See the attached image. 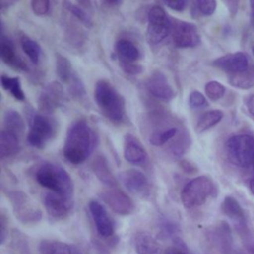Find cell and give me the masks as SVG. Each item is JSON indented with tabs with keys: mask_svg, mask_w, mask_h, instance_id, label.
I'll return each mask as SVG.
<instances>
[{
	"mask_svg": "<svg viewBox=\"0 0 254 254\" xmlns=\"http://www.w3.org/2000/svg\"><path fill=\"white\" fill-rule=\"evenodd\" d=\"M96 145V135L84 119L75 120L68 128L63 148L65 160L72 165L82 164Z\"/></svg>",
	"mask_w": 254,
	"mask_h": 254,
	"instance_id": "6da1fadb",
	"label": "cell"
},
{
	"mask_svg": "<svg viewBox=\"0 0 254 254\" xmlns=\"http://www.w3.org/2000/svg\"><path fill=\"white\" fill-rule=\"evenodd\" d=\"M94 101L100 112L111 122L120 123L125 117V100L113 84L105 79L95 83Z\"/></svg>",
	"mask_w": 254,
	"mask_h": 254,
	"instance_id": "7a4b0ae2",
	"label": "cell"
},
{
	"mask_svg": "<svg viewBox=\"0 0 254 254\" xmlns=\"http://www.w3.org/2000/svg\"><path fill=\"white\" fill-rule=\"evenodd\" d=\"M37 183L57 194L73 197V183L69 174L60 165L46 162L35 172Z\"/></svg>",
	"mask_w": 254,
	"mask_h": 254,
	"instance_id": "3957f363",
	"label": "cell"
},
{
	"mask_svg": "<svg viewBox=\"0 0 254 254\" xmlns=\"http://www.w3.org/2000/svg\"><path fill=\"white\" fill-rule=\"evenodd\" d=\"M225 152L230 163L247 168L254 161V138L248 134L231 136L226 141Z\"/></svg>",
	"mask_w": 254,
	"mask_h": 254,
	"instance_id": "277c9868",
	"label": "cell"
},
{
	"mask_svg": "<svg viewBox=\"0 0 254 254\" xmlns=\"http://www.w3.org/2000/svg\"><path fill=\"white\" fill-rule=\"evenodd\" d=\"M214 185L210 178L198 176L188 182L181 191V200L186 208L202 205L212 194Z\"/></svg>",
	"mask_w": 254,
	"mask_h": 254,
	"instance_id": "5b68a950",
	"label": "cell"
},
{
	"mask_svg": "<svg viewBox=\"0 0 254 254\" xmlns=\"http://www.w3.org/2000/svg\"><path fill=\"white\" fill-rule=\"evenodd\" d=\"M147 20L146 37L150 45L162 43L172 33V19L162 6L153 5L147 13Z\"/></svg>",
	"mask_w": 254,
	"mask_h": 254,
	"instance_id": "8992f818",
	"label": "cell"
},
{
	"mask_svg": "<svg viewBox=\"0 0 254 254\" xmlns=\"http://www.w3.org/2000/svg\"><path fill=\"white\" fill-rule=\"evenodd\" d=\"M27 142L37 149H43L55 136V123L47 115L31 112Z\"/></svg>",
	"mask_w": 254,
	"mask_h": 254,
	"instance_id": "52a82bcc",
	"label": "cell"
},
{
	"mask_svg": "<svg viewBox=\"0 0 254 254\" xmlns=\"http://www.w3.org/2000/svg\"><path fill=\"white\" fill-rule=\"evenodd\" d=\"M8 197L15 216L23 223L38 222L42 218L41 209L34 201L22 190H4Z\"/></svg>",
	"mask_w": 254,
	"mask_h": 254,
	"instance_id": "ba28073f",
	"label": "cell"
},
{
	"mask_svg": "<svg viewBox=\"0 0 254 254\" xmlns=\"http://www.w3.org/2000/svg\"><path fill=\"white\" fill-rule=\"evenodd\" d=\"M172 38L175 47L193 48L200 43V36L194 24L178 19H172Z\"/></svg>",
	"mask_w": 254,
	"mask_h": 254,
	"instance_id": "9c48e42d",
	"label": "cell"
},
{
	"mask_svg": "<svg viewBox=\"0 0 254 254\" xmlns=\"http://www.w3.org/2000/svg\"><path fill=\"white\" fill-rule=\"evenodd\" d=\"M64 100V88L59 81L48 83L40 92L38 97V107L42 114H52L61 107Z\"/></svg>",
	"mask_w": 254,
	"mask_h": 254,
	"instance_id": "30bf717a",
	"label": "cell"
},
{
	"mask_svg": "<svg viewBox=\"0 0 254 254\" xmlns=\"http://www.w3.org/2000/svg\"><path fill=\"white\" fill-rule=\"evenodd\" d=\"M101 199L119 215H130L135 210V203L132 198L123 190L111 188L100 193Z\"/></svg>",
	"mask_w": 254,
	"mask_h": 254,
	"instance_id": "8fae6325",
	"label": "cell"
},
{
	"mask_svg": "<svg viewBox=\"0 0 254 254\" xmlns=\"http://www.w3.org/2000/svg\"><path fill=\"white\" fill-rule=\"evenodd\" d=\"M146 89L155 98L168 102L175 98L176 92L169 83L167 76L161 70H154L145 82Z\"/></svg>",
	"mask_w": 254,
	"mask_h": 254,
	"instance_id": "7c38bea8",
	"label": "cell"
},
{
	"mask_svg": "<svg viewBox=\"0 0 254 254\" xmlns=\"http://www.w3.org/2000/svg\"><path fill=\"white\" fill-rule=\"evenodd\" d=\"M123 186L132 193L141 197L150 194L151 186L147 177L137 169H128L119 175Z\"/></svg>",
	"mask_w": 254,
	"mask_h": 254,
	"instance_id": "4fadbf2b",
	"label": "cell"
},
{
	"mask_svg": "<svg viewBox=\"0 0 254 254\" xmlns=\"http://www.w3.org/2000/svg\"><path fill=\"white\" fill-rule=\"evenodd\" d=\"M44 205L50 216L60 219L66 216L73 207V197H66L47 191L43 197Z\"/></svg>",
	"mask_w": 254,
	"mask_h": 254,
	"instance_id": "5bb4252c",
	"label": "cell"
},
{
	"mask_svg": "<svg viewBox=\"0 0 254 254\" xmlns=\"http://www.w3.org/2000/svg\"><path fill=\"white\" fill-rule=\"evenodd\" d=\"M124 159L132 165H144L148 161V153L141 141L133 134L127 133L123 138Z\"/></svg>",
	"mask_w": 254,
	"mask_h": 254,
	"instance_id": "9a60e30c",
	"label": "cell"
},
{
	"mask_svg": "<svg viewBox=\"0 0 254 254\" xmlns=\"http://www.w3.org/2000/svg\"><path fill=\"white\" fill-rule=\"evenodd\" d=\"M0 57L5 64L9 65L14 69H17L20 71L29 70L27 64L17 54L14 43L10 38H8L4 34L3 30H1V36H0Z\"/></svg>",
	"mask_w": 254,
	"mask_h": 254,
	"instance_id": "2e32d148",
	"label": "cell"
},
{
	"mask_svg": "<svg viewBox=\"0 0 254 254\" xmlns=\"http://www.w3.org/2000/svg\"><path fill=\"white\" fill-rule=\"evenodd\" d=\"M212 65L227 72L228 74L241 72L249 67L247 56L242 52L224 55L214 60L212 62Z\"/></svg>",
	"mask_w": 254,
	"mask_h": 254,
	"instance_id": "e0dca14e",
	"label": "cell"
},
{
	"mask_svg": "<svg viewBox=\"0 0 254 254\" xmlns=\"http://www.w3.org/2000/svg\"><path fill=\"white\" fill-rule=\"evenodd\" d=\"M88 208L99 235L102 237L111 236L114 232V225L105 207L99 201L93 199L89 201Z\"/></svg>",
	"mask_w": 254,
	"mask_h": 254,
	"instance_id": "ac0fdd59",
	"label": "cell"
},
{
	"mask_svg": "<svg viewBox=\"0 0 254 254\" xmlns=\"http://www.w3.org/2000/svg\"><path fill=\"white\" fill-rule=\"evenodd\" d=\"M56 72L59 78L67 85L68 90H72L83 83L69 60L59 53L56 54Z\"/></svg>",
	"mask_w": 254,
	"mask_h": 254,
	"instance_id": "d6986e66",
	"label": "cell"
},
{
	"mask_svg": "<svg viewBox=\"0 0 254 254\" xmlns=\"http://www.w3.org/2000/svg\"><path fill=\"white\" fill-rule=\"evenodd\" d=\"M91 170L96 178L110 189L117 187L118 181L112 174L108 161L103 155H97L93 159L91 163Z\"/></svg>",
	"mask_w": 254,
	"mask_h": 254,
	"instance_id": "ffe728a7",
	"label": "cell"
},
{
	"mask_svg": "<svg viewBox=\"0 0 254 254\" xmlns=\"http://www.w3.org/2000/svg\"><path fill=\"white\" fill-rule=\"evenodd\" d=\"M182 131L179 129V126L169 123L166 127L165 123H161L159 128L155 129L149 135V143L155 147H161L167 143L173 141Z\"/></svg>",
	"mask_w": 254,
	"mask_h": 254,
	"instance_id": "44dd1931",
	"label": "cell"
},
{
	"mask_svg": "<svg viewBox=\"0 0 254 254\" xmlns=\"http://www.w3.org/2000/svg\"><path fill=\"white\" fill-rule=\"evenodd\" d=\"M115 53L118 62L137 63L141 58V53L138 47L129 39L121 38L115 43Z\"/></svg>",
	"mask_w": 254,
	"mask_h": 254,
	"instance_id": "7402d4cb",
	"label": "cell"
},
{
	"mask_svg": "<svg viewBox=\"0 0 254 254\" xmlns=\"http://www.w3.org/2000/svg\"><path fill=\"white\" fill-rule=\"evenodd\" d=\"M134 246L137 254H162L159 242L146 231H140L135 234Z\"/></svg>",
	"mask_w": 254,
	"mask_h": 254,
	"instance_id": "603a6c76",
	"label": "cell"
},
{
	"mask_svg": "<svg viewBox=\"0 0 254 254\" xmlns=\"http://www.w3.org/2000/svg\"><path fill=\"white\" fill-rule=\"evenodd\" d=\"M20 151V140L19 136L2 129L0 132V158L3 160L5 158L14 156Z\"/></svg>",
	"mask_w": 254,
	"mask_h": 254,
	"instance_id": "cb8c5ba5",
	"label": "cell"
},
{
	"mask_svg": "<svg viewBox=\"0 0 254 254\" xmlns=\"http://www.w3.org/2000/svg\"><path fill=\"white\" fill-rule=\"evenodd\" d=\"M3 129L21 136L25 131V122L22 115L15 109H7L3 116Z\"/></svg>",
	"mask_w": 254,
	"mask_h": 254,
	"instance_id": "d4e9b609",
	"label": "cell"
},
{
	"mask_svg": "<svg viewBox=\"0 0 254 254\" xmlns=\"http://www.w3.org/2000/svg\"><path fill=\"white\" fill-rule=\"evenodd\" d=\"M38 250L40 254H72L69 244L53 239L42 240L39 243Z\"/></svg>",
	"mask_w": 254,
	"mask_h": 254,
	"instance_id": "484cf974",
	"label": "cell"
},
{
	"mask_svg": "<svg viewBox=\"0 0 254 254\" xmlns=\"http://www.w3.org/2000/svg\"><path fill=\"white\" fill-rule=\"evenodd\" d=\"M228 82L240 89H248L254 86V67H248L241 72L228 74Z\"/></svg>",
	"mask_w": 254,
	"mask_h": 254,
	"instance_id": "4316f807",
	"label": "cell"
},
{
	"mask_svg": "<svg viewBox=\"0 0 254 254\" xmlns=\"http://www.w3.org/2000/svg\"><path fill=\"white\" fill-rule=\"evenodd\" d=\"M223 118V112L218 109H213L204 112L197 120L195 125V130L197 133L205 132L206 130L212 128Z\"/></svg>",
	"mask_w": 254,
	"mask_h": 254,
	"instance_id": "83f0119b",
	"label": "cell"
},
{
	"mask_svg": "<svg viewBox=\"0 0 254 254\" xmlns=\"http://www.w3.org/2000/svg\"><path fill=\"white\" fill-rule=\"evenodd\" d=\"M191 144V139L187 131L181 132L171 143L169 152L173 158L180 159L188 151Z\"/></svg>",
	"mask_w": 254,
	"mask_h": 254,
	"instance_id": "f1b7e54d",
	"label": "cell"
},
{
	"mask_svg": "<svg viewBox=\"0 0 254 254\" xmlns=\"http://www.w3.org/2000/svg\"><path fill=\"white\" fill-rule=\"evenodd\" d=\"M222 212L237 222H242L244 220V212L239 202L232 196H225L221 203Z\"/></svg>",
	"mask_w": 254,
	"mask_h": 254,
	"instance_id": "f546056e",
	"label": "cell"
},
{
	"mask_svg": "<svg viewBox=\"0 0 254 254\" xmlns=\"http://www.w3.org/2000/svg\"><path fill=\"white\" fill-rule=\"evenodd\" d=\"M20 45L23 50V52L27 55V57L30 59V61L37 64L40 61L41 57V47L40 45L33 40L32 38L28 37L27 35H21L20 37Z\"/></svg>",
	"mask_w": 254,
	"mask_h": 254,
	"instance_id": "4dcf8cb0",
	"label": "cell"
},
{
	"mask_svg": "<svg viewBox=\"0 0 254 254\" xmlns=\"http://www.w3.org/2000/svg\"><path fill=\"white\" fill-rule=\"evenodd\" d=\"M1 85L4 90L9 91L11 95L16 98L17 100H24L25 99V93L21 86V81L19 77L15 76H9L6 74L1 75Z\"/></svg>",
	"mask_w": 254,
	"mask_h": 254,
	"instance_id": "1f68e13d",
	"label": "cell"
},
{
	"mask_svg": "<svg viewBox=\"0 0 254 254\" xmlns=\"http://www.w3.org/2000/svg\"><path fill=\"white\" fill-rule=\"evenodd\" d=\"M63 6L65 8V10H67L70 14H72L78 21H80L86 27H92L93 22L90 16L86 13V11L80 5L71 1H64Z\"/></svg>",
	"mask_w": 254,
	"mask_h": 254,
	"instance_id": "d6a6232c",
	"label": "cell"
},
{
	"mask_svg": "<svg viewBox=\"0 0 254 254\" xmlns=\"http://www.w3.org/2000/svg\"><path fill=\"white\" fill-rule=\"evenodd\" d=\"M204 91H205L206 96L209 99L216 101V100L220 99L221 97H223V95L225 93V87L220 82L211 80L205 84Z\"/></svg>",
	"mask_w": 254,
	"mask_h": 254,
	"instance_id": "836d02e7",
	"label": "cell"
},
{
	"mask_svg": "<svg viewBox=\"0 0 254 254\" xmlns=\"http://www.w3.org/2000/svg\"><path fill=\"white\" fill-rule=\"evenodd\" d=\"M65 37H66V41H68V43L72 46H75L77 49L79 47H81V45L83 44V33L80 31L79 28L73 26V27H69L67 30H66V34H65Z\"/></svg>",
	"mask_w": 254,
	"mask_h": 254,
	"instance_id": "e575fe53",
	"label": "cell"
},
{
	"mask_svg": "<svg viewBox=\"0 0 254 254\" xmlns=\"http://www.w3.org/2000/svg\"><path fill=\"white\" fill-rule=\"evenodd\" d=\"M197 12L204 16H210L216 9V1L214 0H199L194 3Z\"/></svg>",
	"mask_w": 254,
	"mask_h": 254,
	"instance_id": "d590c367",
	"label": "cell"
},
{
	"mask_svg": "<svg viewBox=\"0 0 254 254\" xmlns=\"http://www.w3.org/2000/svg\"><path fill=\"white\" fill-rule=\"evenodd\" d=\"M189 104L192 109H199L207 105L205 96L199 91H191L189 96Z\"/></svg>",
	"mask_w": 254,
	"mask_h": 254,
	"instance_id": "8d00e7d4",
	"label": "cell"
},
{
	"mask_svg": "<svg viewBox=\"0 0 254 254\" xmlns=\"http://www.w3.org/2000/svg\"><path fill=\"white\" fill-rule=\"evenodd\" d=\"M51 8V3L49 0H33L31 2L32 11L38 15L43 16L46 15Z\"/></svg>",
	"mask_w": 254,
	"mask_h": 254,
	"instance_id": "74e56055",
	"label": "cell"
},
{
	"mask_svg": "<svg viewBox=\"0 0 254 254\" xmlns=\"http://www.w3.org/2000/svg\"><path fill=\"white\" fill-rule=\"evenodd\" d=\"M119 65L123 69V71L130 75H138L143 71V66L138 63H126L119 62Z\"/></svg>",
	"mask_w": 254,
	"mask_h": 254,
	"instance_id": "f35d334b",
	"label": "cell"
},
{
	"mask_svg": "<svg viewBox=\"0 0 254 254\" xmlns=\"http://www.w3.org/2000/svg\"><path fill=\"white\" fill-rule=\"evenodd\" d=\"M180 167H181V169H182L185 173H187V174H189V175H192V174H195V173L197 172L196 166H195L193 163H191V162H190V161H188V160L182 159V160L180 161Z\"/></svg>",
	"mask_w": 254,
	"mask_h": 254,
	"instance_id": "ab89813d",
	"label": "cell"
},
{
	"mask_svg": "<svg viewBox=\"0 0 254 254\" xmlns=\"http://www.w3.org/2000/svg\"><path fill=\"white\" fill-rule=\"evenodd\" d=\"M164 4L166 6H168L169 8H171L172 10L181 12L183 10H185V8L188 5V1L186 0H180V1H166L164 2Z\"/></svg>",
	"mask_w": 254,
	"mask_h": 254,
	"instance_id": "60d3db41",
	"label": "cell"
},
{
	"mask_svg": "<svg viewBox=\"0 0 254 254\" xmlns=\"http://www.w3.org/2000/svg\"><path fill=\"white\" fill-rule=\"evenodd\" d=\"M8 236V227L6 226V220L3 214H1V218H0V241L1 244L4 243L5 239Z\"/></svg>",
	"mask_w": 254,
	"mask_h": 254,
	"instance_id": "b9f144b4",
	"label": "cell"
},
{
	"mask_svg": "<svg viewBox=\"0 0 254 254\" xmlns=\"http://www.w3.org/2000/svg\"><path fill=\"white\" fill-rule=\"evenodd\" d=\"M165 254H189L185 249L180 246H171L165 250Z\"/></svg>",
	"mask_w": 254,
	"mask_h": 254,
	"instance_id": "7bdbcfd3",
	"label": "cell"
},
{
	"mask_svg": "<svg viewBox=\"0 0 254 254\" xmlns=\"http://www.w3.org/2000/svg\"><path fill=\"white\" fill-rule=\"evenodd\" d=\"M225 5L228 7V10L232 15L236 14L238 8V1H226Z\"/></svg>",
	"mask_w": 254,
	"mask_h": 254,
	"instance_id": "ee69618b",
	"label": "cell"
},
{
	"mask_svg": "<svg viewBox=\"0 0 254 254\" xmlns=\"http://www.w3.org/2000/svg\"><path fill=\"white\" fill-rule=\"evenodd\" d=\"M246 107L250 114L254 116V94L250 95L246 100Z\"/></svg>",
	"mask_w": 254,
	"mask_h": 254,
	"instance_id": "f6af8a7d",
	"label": "cell"
},
{
	"mask_svg": "<svg viewBox=\"0 0 254 254\" xmlns=\"http://www.w3.org/2000/svg\"><path fill=\"white\" fill-rule=\"evenodd\" d=\"M14 2L13 1H6V0H2L0 2V10L1 12H4L5 9H8L11 5H13Z\"/></svg>",
	"mask_w": 254,
	"mask_h": 254,
	"instance_id": "bcb514c9",
	"label": "cell"
},
{
	"mask_svg": "<svg viewBox=\"0 0 254 254\" xmlns=\"http://www.w3.org/2000/svg\"><path fill=\"white\" fill-rule=\"evenodd\" d=\"M103 3L109 6H115V5H120L122 2L121 1H104Z\"/></svg>",
	"mask_w": 254,
	"mask_h": 254,
	"instance_id": "7dc6e473",
	"label": "cell"
},
{
	"mask_svg": "<svg viewBox=\"0 0 254 254\" xmlns=\"http://www.w3.org/2000/svg\"><path fill=\"white\" fill-rule=\"evenodd\" d=\"M249 188H250L251 192L254 194V176L252 177V179H251L250 182H249Z\"/></svg>",
	"mask_w": 254,
	"mask_h": 254,
	"instance_id": "c3c4849f",
	"label": "cell"
},
{
	"mask_svg": "<svg viewBox=\"0 0 254 254\" xmlns=\"http://www.w3.org/2000/svg\"><path fill=\"white\" fill-rule=\"evenodd\" d=\"M250 7H251V12H252V15L254 16V0H251V1H250Z\"/></svg>",
	"mask_w": 254,
	"mask_h": 254,
	"instance_id": "681fc988",
	"label": "cell"
},
{
	"mask_svg": "<svg viewBox=\"0 0 254 254\" xmlns=\"http://www.w3.org/2000/svg\"><path fill=\"white\" fill-rule=\"evenodd\" d=\"M252 53H253V55H254V46H253V49H252Z\"/></svg>",
	"mask_w": 254,
	"mask_h": 254,
	"instance_id": "f907efd6",
	"label": "cell"
}]
</instances>
